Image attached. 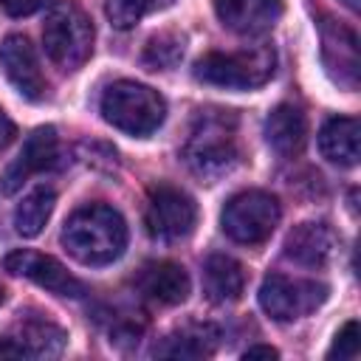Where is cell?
Segmentation results:
<instances>
[{
    "mask_svg": "<svg viewBox=\"0 0 361 361\" xmlns=\"http://www.w3.org/2000/svg\"><path fill=\"white\" fill-rule=\"evenodd\" d=\"M265 138L279 155H296L305 147L307 138V121L305 113L293 104H279L265 118Z\"/></svg>",
    "mask_w": 361,
    "mask_h": 361,
    "instance_id": "16",
    "label": "cell"
},
{
    "mask_svg": "<svg viewBox=\"0 0 361 361\" xmlns=\"http://www.w3.org/2000/svg\"><path fill=\"white\" fill-rule=\"evenodd\" d=\"M62 245L82 265H110L127 248V223L113 206L87 203L65 220Z\"/></svg>",
    "mask_w": 361,
    "mask_h": 361,
    "instance_id": "1",
    "label": "cell"
},
{
    "mask_svg": "<svg viewBox=\"0 0 361 361\" xmlns=\"http://www.w3.org/2000/svg\"><path fill=\"white\" fill-rule=\"evenodd\" d=\"M183 56V37L172 34V31H164L158 37H152L144 48V62L155 71H166V68H175Z\"/></svg>",
    "mask_w": 361,
    "mask_h": 361,
    "instance_id": "22",
    "label": "cell"
},
{
    "mask_svg": "<svg viewBox=\"0 0 361 361\" xmlns=\"http://www.w3.org/2000/svg\"><path fill=\"white\" fill-rule=\"evenodd\" d=\"M14 135H17V127H14V121L0 110V149L3 147H8L11 141H14Z\"/></svg>",
    "mask_w": 361,
    "mask_h": 361,
    "instance_id": "25",
    "label": "cell"
},
{
    "mask_svg": "<svg viewBox=\"0 0 361 361\" xmlns=\"http://www.w3.org/2000/svg\"><path fill=\"white\" fill-rule=\"evenodd\" d=\"M102 118L135 138H147L152 135L164 118H166V102L158 90H152L149 85L133 82V79H118L113 82L99 102Z\"/></svg>",
    "mask_w": 361,
    "mask_h": 361,
    "instance_id": "2",
    "label": "cell"
},
{
    "mask_svg": "<svg viewBox=\"0 0 361 361\" xmlns=\"http://www.w3.org/2000/svg\"><path fill=\"white\" fill-rule=\"evenodd\" d=\"M234 127H237V121L228 110L200 113V118L183 147V158L195 175L214 180L237 166L240 149H237Z\"/></svg>",
    "mask_w": 361,
    "mask_h": 361,
    "instance_id": "3",
    "label": "cell"
},
{
    "mask_svg": "<svg viewBox=\"0 0 361 361\" xmlns=\"http://www.w3.org/2000/svg\"><path fill=\"white\" fill-rule=\"evenodd\" d=\"M0 68L8 76V82L17 87L20 96H25L31 102H39L45 96V76H42L39 59H37L34 45L25 37L11 34V37L3 39V45H0Z\"/></svg>",
    "mask_w": 361,
    "mask_h": 361,
    "instance_id": "11",
    "label": "cell"
},
{
    "mask_svg": "<svg viewBox=\"0 0 361 361\" xmlns=\"http://www.w3.org/2000/svg\"><path fill=\"white\" fill-rule=\"evenodd\" d=\"M276 54L271 45H254L243 51H212L195 62V79L228 90H254L274 76Z\"/></svg>",
    "mask_w": 361,
    "mask_h": 361,
    "instance_id": "4",
    "label": "cell"
},
{
    "mask_svg": "<svg viewBox=\"0 0 361 361\" xmlns=\"http://www.w3.org/2000/svg\"><path fill=\"white\" fill-rule=\"evenodd\" d=\"M203 288L214 302H234L245 288V271L234 257L212 254L203 265Z\"/></svg>",
    "mask_w": 361,
    "mask_h": 361,
    "instance_id": "18",
    "label": "cell"
},
{
    "mask_svg": "<svg viewBox=\"0 0 361 361\" xmlns=\"http://www.w3.org/2000/svg\"><path fill=\"white\" fill-rule=\"evenodd\" d=\"M42 45L62 71H79L93 54V23L76 3H56L42 23Z\"/></svg>",
    "mask_w": 361,
    "mask_h": 361,
    "instance_id": "5",
    "label": "cell"
},
{
    "mask_svg": "<svg viewBox=\"0 0 361 361\" xmlns=\"http://www.w3.org/2000/svg\"><path fill=\"white\" fill-rule=\"evenodd\" d=\"M330 288L316 279H293L285 274H268L259 285V307L276 322H293L313 313Z\"/></svg>",
    "mask_w": 361,
    "mask_h": 361,
    "instance_id": "7",
    "label": "cell"
},
{
    "mask_svg": "<svg viewBox=\"0 0 361 361\" xmlns=\"http://www.w3.org/2000/svg\"><path fill=\"white\" fill-rule=\"evenodd\" d=\"M195 223H197V206L183 189L169 183H158L149 189L144 226L152 240H161V243L183 240L192 234Z\"/></svg>",
    "mask_w": 361,
    "mask_h": 361,
    "instance_id": "8",
    "label": "cell"
},
{
    "mask_svg": "<svg viewBox=\"0 0 361 361\" xmlns=\"http://www.w3.org/2000/svg\"><path fill=\"white\" fill-rule=\"evenodd\" d=\"M54 203H56V195L51 186H37L34 192H28L23 197V203H17V209H14L17 234L20 237H37L45 228V223L54 212Z\"/></svg>",
    "mask_w": 361,
    "mask_h": 361,
    "instance_id": "19",
    "label": "cell"
},
{
    "mask_svg": "<svg viewBox=\"0 0 361 361\" xmlns=\"http://www.w3.org/2000/svg\"><path fill=\"white\" fill-rule=\"evenodd\" d=\"M358 118L336 116L319 130V149L330 164L355 166L358 164Z\"/></svg>",
    "mask_w": 361,
    "mask_h": 361,
    "instance_id": "17",
    "label": "cell"
},
{
    "mask_svg": "<svg viewBox=\"0 0 361 361\" xmlns=\"http://www.w3.org/2000/svg\"><path fill=\"white\" fill-rule=\"evenodd\" d=\"M56 155H59V138H56V130L48 124V127H37L25 144H23V152L17 155V161H11L6 166V172L0 175V192L3 195H14L31 175L37 172H45L56 164Z\"/></svg>",
    "mask_w": 361,
    "mask_h": 361,
    "instance_id": "10",
    "label": "cell"
},
{
    "mask_svg": "<svg viewBox=\"0 0 361 361\" xmlns=\"http://www.w3.org/2000/svg\"><path fill=\"white\" fill-rule=\"evenodd\" d=\"M214 14L234 34L257 37L282 17V0H214Z\"/></svg>",
    "mask_w": 361,
    "mask_h": 361,
    "instance_id": "13",
    "label": "cell"
},
{
    "mask_svg": "<svg viewBox=\"0 0 361 361\" xmlns=\"http://www.w3.org/2000/svg\"><path fill=\"white\" fill-rule=\"evenodd\" d=\"M3 302H6V288L0 285V305H3Z\"/></svg>",
    "mask_w": 361,
    "mask_h": 361,
    "instance_id": "28",
    "label": "cell"
},
{
    "mask_svg": "<svg viewBox=\"0 0 361 361\" xmlns=\"http://www.w3.org/2000/svg\"><path fill=\"white\" fill-rule=\"evenodd\" d=\"M51 0H0L3 11L11 14V17H25V14H34L39 11L42 6H48Z\"/></svg>",
    "mask_w": 361,
    "mask_h": 361,
    "instance_id": "24",
    "label": "cell"
},
{
    "mask_svg": "<svg viewBox=\"0 0 361 361\" xmlns=\"http://www.w3.org/2000/svg\"><path fill=\"white\" fill-rule=\"evenodd\" d=\"M322 54L324 65L336 76L338 85L347 90L358 87V39L355 34L341 23H324L322 25Z\"/></svg>",
    "mask_w": 361,
    "mask_h": 361,
    "instance_id": "14",
    "label": "cell"
},
{
    "mask_svg": "<svg viewBox=\"0 0 361 361\" xmlns=\"http://www.w3.org/2000/svg\"><path fill=\"white\" fill-rule=\"evenodd\" d=\"M214 327H189L166 338V344L155 347V355H169V358H200L214 350Z\"/></svg>",
    "mask_w": 361,
    "mask_h": 361,
    "instance_id": "20",
    "label": "cell"
},
{
    "mask_svg": "<svg viewBox=\"0 0 361 361\" xmlns=\"http://www.w3.org/2000/svg\"><path fill=\"white\" fill-rule=\"evenodd\" d=\"M172 0H107V20L116 25V28H121V31H127V28H133L135 23H141L147 14H152V11H158V8H164V6H169Z\"/></svg>",
    "mask_w": 361,
    "mask_h": 361,
    "instance_id": "21",
    "label": "cell"
},
{
    "mask_svg": "<svg viewBox=\"0 0 361 361\" xmlns=\"http://www.w3.org/2000/svg\"><path fill=\"white\" fill-rule=\"evenodd\" d=\"M341 3H344V6H347V8H353V11H355V8H358V0H341Z\"/></svg>",
    "mask_w": 361,
    "mask_h": 361,
    "instance_id": "27",
    "label": "cell"
},
{
    "mask_svg": "<svg viewBox=\"0 0 361 361\" xmlns=\"http://www.w3.org/2000/svg\"><path fill=\"white\" fill-rule=\"evenodd\" d=\"M135 285L147 299H152L158 305H180V302H186L189 288H192L189 274L183 271V265L169 262V259L147 262L138 271Z\"/></svg>",
    "mask_w": 361,
    "mask_h": 361,
    "instance_id": "15",
    "label": "cell"
},
{
    "mask_svg": "<svg viewBox=\"0 0 361 361\" xmlns=\"http://www.w3.org/2000/svg\"><path fill=\"white\" fill-rule=\"evenodd\" d=\"M355 355H358V322H347L336 333V341L327 350V358H355Z\"/></svg>",
    "mask_w": 361,
    "mask_h": 361,
    "instance_id": "23",
    "label": "cell"
},
{
    "mask_svg": "<svg viewBox=\"0 0 361 361\" xmlns=\"http://www.w3.org/2000/svg\"><path fill=\"white\" fill-rule=\"evenodd\" d=\"M6 271L17 274V276H25L31 282H37L39 288L51 290V293H59V296H85L87 288L85 282H79L59 259L48 257V254H39V251H28V248H20V251H11L6 259H3Z\"/></svg>",
    "mask_w": 361,
    "mask_h": 361,
    "instance_id": "9",
    "label": "cell"
},
{
    "mask_svg": "<svg viewBox=\"0 0 361 361\" xmlns=\"http://www.w3.org/2000/svg\"><path fill=\"white\" fill-rule=\"evenodd\" d=\"M279 217H282V209L274 195H268L262 189H245V192L228 197V203L223 206V214H220V226L234 243L257 245L274 234Z\"/></svg>",
    "mask_w": 361,
    "mask_h": 361,
    "instance_id": "6",
    "label": "cell"
},
{
    "mask_svg": "<svg viewBox=\"0 0 361 361\" xmlns=\"http://www.w3.org/2000/svg\"><path fill=\"white\" fill-rule=\"evenodd\" d=\"M279 353L274 350V347H268V344H257V347H248L245 353H243V358H276Z\"/></svg>",
    "mask_w": 361,
    "mask_h": 361,
    "instance_id": "26",
    "label": "cell"
},
{
    "mask_svg": "<svg viewBox=\"0 0 361 361\" xmlns=\"http://www.w3.org/2000/svg\"><path fill=\"white\" fill-rule=\"evenodd\" d=\"M338 251V237L327 223H299L285 237V257L305 268H324Z\"/></svg>",
    "mask_w": 361,
    "mask_h": 361,
    "instance_id": "12",
    "label": "cell"
}]
</instances>
